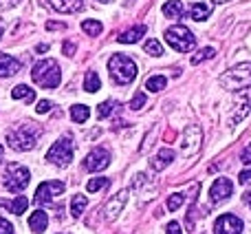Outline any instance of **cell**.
<instances>
[{
    "label": "cell",
    "mask_w": 251,
    "mask_h": 234,
    "mask_svg": "<svg viewBox=\"0 0 251 234\" xmlns=\"http://www.w3.org/2000/svg\"><path fill=\"white\" fill-rule=\"evenodd\" d=\"M40 135H42V126H38L35 121H25V124H18L13 130L7 133V144L13 150H31V148L38 144Z\"/></svg>",
    "instance_id": "obj_1"
},
{
    "label": "cell",
    "mask_w": 251,
    "mask_h": 234,
    "mask_svg": "<svg viewBox=\"0 0 251 234\" xmlns=\"http://www.w3.org/2000/svg\"><path fill=\"white\" fill-rule=\"evenodd\" d=\"M31 78H33V82L42 88H57L62 82L60 64H57L55 60H51V58H47V60L38 62V64L33 66Z\"/></svg>",
    "instance_id": "obj_2"
},
{
    "label": "cell",
    "mask_w": 251,
    "mask_h": 234,
    "mask_svg": "<svg viewBox=\"0 0 251 234\" xmlns=\"http://www.w3.org/2000/svg\"><path fill=\"white\" fill-rule=\"evenodd\" d=\"M108 71H110V78H113L117 84H122V87L130 84L134 78H137V64H134L128 56H124V53H115V56L110 58Z\"/></svg>",
    "instance_id": "obj_3"
},
{
    "label": "cell",
    "mask_w": 251,
    "mask_h": 234,
    "mask_svg": "<svg viewBox=\"0 0 251 234\" xmlns=\"http://www.w3.org/2000/svg\"><path fill=\"white\" fill-rule=\"evenodd\" d=\"M221 84L227 91H240V88H249L251 87V62L238 64L234 69L225 71L221 75Z\"/></svg>",
    "instance_id": "obj_4"
},
{
    "label": "cell",
    "mask_w": 251,
    "mask_h": 234,
    "mask_svg": "<svg viewBox=\"0 0 251 234\" xmlns=\"http://www.w3.org/2000/svg\"><path fill=\"white\" fill-rule=\"evenodd\" d=\"M165 42L178 53H190L192 49L196 47L194 33H192L187 27H181V25L170 27V29L165 31Z\"/></svg>",
    "instance_id": "obj_5"
},
{
    "label": "cell",
    "mask_w": 251,
    "mask_h": 234,
    "mask_svg": "<svg viewBox=\"0 0 251 234\" xmlns=\"http://www.w3.org/2000/svg\"><path fill=\"white\" fill-rule=\"evenodd\" d=\"M31 181V173L29 168L20 164H9L4 170V188L9 192H22Z\"/></svg>",
    "instance_id": "obj_6"
},
{
    "label": "cell",
    "mask_w": 251,
    "mask_h": 234,
    "mask_svg": "<svg viewBox=\"0 0 251 234\" xmlns=\"http://www.w3.org/2000/svg\"><path fill=\"white\" fill-rule=\"evenodd\" d=\"M47 159L51 161L53 166H60V168L69 166V164H71V159H73V144H71V137H62V139H57V142L53 144L51 148H49Z\"/></svg>",
    "instance_id": "obj_7"
},
{
    "label": "cell",
    "mask_w": 251,
    "mask_h": 234,
    "mask_svg": "<svg viewBox=\"0 0 251 234\" xmlns=\"http://www.w3.org/2000/svg\"><path fill=\"white\" fill-rule=\"evenodd\" d=\"M201 142H203V128L199 124H187L185 130H183V152L185 155H194L201 148Z\"/></svg>",
    "instance_id": "obj_8"
},
{
    "label": "cell",
    "mask_w": 251,
    "mask_h": 234,
    "mask_svg": "<svg viewBox=\"0 0 251 234\" xmlns=\"http://www.w3.org/2000/svg\"><path fill=\"white\" fill-rule=\"evenodd\" d=\"M108 164H110V152L106 150V148H93L86 155V159H84V170H88V173H100V170H104Z\"/></svg>",
    "instance_id": "obj_9"
},
{
    "label": "cell",
    "mask_w": 251,
    "mask_h": 234,
    "mask_svg": "<svg viewBox=\"0 0 251 234\" xmlns=\"http://www.w3.org/2000/svg\"><path fill=\"white\" fill-rule=\"evenodd\" d=\"M62 192H64V181H44L35 190V204H51L53 197L62 195Z\"/></svg>",
    "instance_id": "obj_10"
},
{
    "label": "cell",
    "mask_w": 251,
    "mask_h": 234,
    "mask_svg": "<svg viewBox=\"0 0 251 234\" xmlns=\"http://www.w3.org/2000/svg\"><path fill=\"white\" fill-rule=\"evenodd\" d=\"M243 232V221L234 214H223L214 223V234H240Z\"/></svg>",
    "instance_id": "obj_11"
},
{
    "label": "cell",
    "mask_w": 251,
    "mask_h": 234,
    "mask_svg": "<svg viewBox=\"0 0 251 234\" xmlns=\"http://www.w3.org/2000/svg\"><path fill=\"white\" fill-rule=\"evenodd\" d=\"M231 190H234V186H231V181L227 177H221L216 179V181L212 183V188H209V199L214 201V204H221V201H227L231 197Z\"/></svg>",
    "instance_id": "obj_12"
},
{
    "label": "cell",
    "mask_w": 251,
    "mask_h": 234,
    "mask_svg": "<svg viewBox=\"0 0 251 234\" xmlns=\"http://www.w3.org/2000/svg\"><path fill=\"white\" fill-rule=\"evenodd\" d=\"M126 201H128V192H126V190H122L117 197H113V199H110V204L106 205V221H115V219L119 217V212L124 210Z\"/></svg>",
    "instance_id": "obj_13"
},
{
    "label": "cell",
    "mask_w": 251,
    "mask_h": 234,
    "mask_svg": "<svg viewBox=\"0 0 251 234\" xmlns=\"http://www.w3.org/2000/svg\"><path fill=\"white\" fill-rule=\"evenodd\" d=\"M44 2H49L60 13H77L84 7V0H44Z\"/></svg>",
    "instance_id": "obj_14"
},
{
    "label": "cell",
    "mask_w": 251,
    "mask_h": 234,
    "mask_svg": "<svg viewBox=\"0 0 251 234\" xmlns=\"http://www.w3.org/2000/svg\"><path fill=\"white\" fill-rule=\"evenodd\" d=\"M18 71H20V62H18L16 58L0 51V78H11Z\"/></svg>",
    "instance_id": "obj_15"
},
{
    "label": "cell",
    "mask_w": 251,
    "mask_h": 234,
    "mask_svg": "<svg viewBox=\"0 0 251 234\" xmlns=\"http://www.w3.org/2000/svg\"><path fill=\"white\" fill-rule=\"evenodd\" d=\"M172 161H174V150L172 148H163V150H159V155H156L154 159H150V166L154 170H163V168H168Z\"/></svg>",
    "instance_id": "obj_16"
},
{
    "label": "cell",
    "mask_w": 251,
    "mask_h": 234,
    "mask_svg": "<svg viewBox=\"0 0 251 234\" xmlns=\"http://www.w3.org/2000/svg\"><path fill=\"white\" fill-rule=\"evenodd\" d=\"M47 226H49V217H47V212H44V210H35V212L29 217V228H31V232L40 234V232L47 230Z\"/></svg>",
    "instance_id": "obj_17"
},
{
    "label": "cell",
    "mask_w": 251,
    "mask_h": 234,
    "mask_svg": "<svg viewBox=\"0 0 251 234\" xmlns=\"http://www.w3.org/2000/svg\"><path fill=\"white\" fill-rule=\"evenodd\" d=\"M0 205H2V208H7L9 212H13V214H22L26 210V205H29V199H26L25 195L16 197L13 201H2V199H0Z\"/></svg>",
    "instance_id": "obj_18"
},
{
    "label": "cell",
    "mask_w": 251,
    "mask_h": 234,
    "mask_svg": "<svg viewBox=\"0 0 251 234\" xmlns=\"http://www.w3.org/2000/svg\"><path fill=\"white\" fill-rule=\"evenodd\" d=\"M143 33H146V27H143V25H137V27H132V29L124 31V33L119 35L117 40H119L122 44H132V42H139Z\"/></svg>",
    "instance_id": "obj_19"
},
{
    "label": "cell",
    "mask_w": 251,
    "mask_h": 234,
    "mask_svg": "<svg viewBox=\"0 0 251 234\" xmlns=\"http://www.w3.org/2000/svg\"><path fill=\"white\" fill-rule=\"evenodd\" d=\"M187 13H190L192 20L201 22V20H205V18L212 13V7H209V4H205V2H194V4H190Z\"/></svg>",
    "instance_id": "obj_20"
},
{
    "label": "cell",
    "mask_w": 251,
    "mask_h": 234,
    "mask_svg": "<svg viewBox=\"0 0 251 234\" xmlns=\"http://www.w3.org/2000/svg\"><path fill=\"white\" fill-rule=\"evenodd\" d=\"M11 97H13V100L33 102V100H35V91H33V88H29L26 84H18V87L11 91Z\"/></svg>",
    "instance_id": "obj_21"
},
{
    "label": "cell",
    "mask_w": 251,
    "mask_h": 234,
    "mask_svg": "<svg viewBox=\"0 0 251 234\" xmlns=\"http://www.w3.org/2000/svg\"><path fill=\"white\" fill-rule=\"evenodd\" d=\"M165 87H168V78H165V75H152L146 82V88L150 93H159V91H163Z\"/></svg>",
    "instance_id": "obj_22"
},
{
    "label": "cell",
    "mask_w": 251,
    "mask_h": 234,
    "mask_svg": "<svg viewBox=\"0 0 251 234\" xmlns=\"http://www.w3.org/2000/svg\"><path fill=\"white\" fill-rule=\"evenodd\" d=\"M88 115H91V111H88L86 104L71 106V117H73V121H77V124H84V121L88 119Z\"/></svg>",
    "instance_id": "obj_23"
},
{
    "label": "cell",
    "mask_w": 251,
    "mask_h": 234,
    "mask_svg": "<svg viewBox=\"0 0 251 234\" xmlns=\"http://www.w3.org/2000/svg\"><path fill=\"white\" fill-rule=\"evenodd\" d=\"M100 87H101L100 75H97L95 71H88L86 78H84V88H86L88 93H95V91H100Z\"/></svg>",
    "instance_id": "obj_24"
},
{
    "label": "cell",
    "mask_w": 251,
    "mask_h": 234,
    "mask_svg": "<svg viewBox=\"0 0 251 234\" xmlns=\"http://www.w3.org/2000/svg\"><path fill=\"white\" fill-rule=\"evenodd\" d=\"M163 13L168 18H178L183 13V4L181 0H168V2L163 4Z\"/></svg>",
    "instance_id": "obj_25"
},
{
    "label": "cell",
    "mask_w": 251,
    "mask_h": 234,
    "mask_svg": "<svg viewBox=\"0 0 251 234\" xmlns=\"http://www.w3.org/2000/svg\"><path fill=\"white\" fill-rule=\"evenodd\" d=\"M88 205V199L84 195H75L73 197V204H71V212H73V217H82V212L86 210Z\"/></svg>",
    "instance_id": "obj_26"
},
{
    "label": "cell",
    "mask_w": 251,
    "mask_h": 234,
    "mask_svg": "<svg viewBox=\"0 0 251 234\" xmlns=\"http://www.w3.org/2000/svg\"><path fill=\"white\" fill-rule=\"evenodd\" d=\"M82 31L88 35H100L101 31H104V27H101L100 20H84L82 22Z\"/></svg>",
    "instance_id": "obj_27"
},
{
    "label": "cell",
    "mask_w": 251,
    "mask_h": 234,
    "mask_svg": "<svg viewBox=\"0 0 251 234\" xmlns=\"http://www.w3.org/2000/svg\"><path fill=\"white\" fill-rule=\"evenodd\" d=\"M214 56H216V49L205 47V49H201V51L196 53V56H192V64H199L201 60H205V58H207V60H212Z\"/></svg>",
    "instance_id": "obj_28"
},
{
    "label": "cell",
    "mask_w": 251,
    "mask_h": 234,
    "mask_svg": "<svg viewBox=\"0 0 251 234\" xmlns=\"http://www.w3.org/2000/svg\"><path fill=\"white\" fill-rule=\"evenodd\" d=\"M108 186V179L106 177H93L91 181L86 183V190L88 192H97V190H101V188H106Z\"/></svg>",
    "instance_id": "obj_29"
},
{
    "label": "cell",
    "mask_w": 251,
    "mask_h": 234,
    "mask_svg": "<svg viewBox=\"0 0 251 234\" xmlns=\"http://www.w3.org/2000/svg\"><path fill=\"white\" fill-rule=\"evenodd\" d=\"M143 49H146V53L148 56H154V58H159L161 53H163V49H161V44H159V40H148L146 44H143Z\"/></svg>",
    "instance_id": "obj_30"
},
{
    "label": "cell",
    "mask_w": 251,
    "mask_h": 234,
    "mask_svg": "<svg viewBox=\"0 0 251 234\" xmlns=\"http://www.w3.org/2000/svg\"><path fill=\"white\" fill-rule=\"evenodd\" d=\"M113 109H115V104H113L110 100H106L104 104L97 106V119H106V117L113 113Z\"/></svg>",
    "instance_id": "obj_31"
},
{
    "label": "cell",
    "mask_w": 251,
    "mask_h": 234,
    "mask_svg": "<svg viewBox=\"0 0 251 234\" xmlns=\"http://www.w3.org/2000/svg\"><path fill=\"white\" fill-rule=\"evenodd\" d=\"M183 201H185V197H183L181 192H176V195H172V197H170V199H168V210H170V212H174V210H178V208H181V205H183Z\"/></svg>",
    "instance_id": "obj_32"
},
{
    "label": "cell",
    "mask_w": 251,
    "mask_h": 234,
    "mask_svg": "<svg viewBox=\"0 0 251 234\" xmlns=\"http://www.w3.org/2000/svg\"><path fill=\"white\" fill-rule=\"evenodd\" d=\"M146 106V95H143L141 91H137L132 95V100H130V109L132 111H139V109H143Z\"/></svg>",
    "instance_id": "obj_33"
},
{
    "label": "cell",
    "mask_w": 251,
    "mask_h": 234,
    "mask_svg": "<svg viewBox=\"0 0 251 234\" xmlns=\"http://www.w3.org/2000/svg\"><path fill=\"white\" fill-rule=\"evenodd\" d=\"M247 113H249V100H247V97H245V102H243V109H238V111H236L234 119H231V126H236V124H238V119H243V117L247 115Z\"/></svg>",
    "instance_id": "obj_34"
},
{
    "label": "cell",
    "mask_w": 251,
    "mask_h": 234,
    "mask_svg": "<svg viewBox=\"0 0 251 234\" xmlns=\"http://www.w3.org/2000/svg\"><path fill=\"white\" fill-rule=\"evenodd\" d=\"M51 106H53V102L42 100V102H38V106H35V111H38V113L42 115V113H49V111H51Z\"/></svg>",
    "instance_id": "obj_35"
},
{
    "label": "cell",
    "mask_w": 251,
    "mask_h": 234,
    "mask_svg": "<svg viewBox=\"0 0 251 234\" xmlns=\"http://www.w3.org/2000/svg\"><path fill=\"white\" fill-rule=\"evenodd\" d=\"M240 161H243L245 166H251V144L245 148L243 152H240Z\"/></svg>",
    "instance_id": "obj_36"
},
{
    "label": "cell",
    "mask_w": 251,
    "mask_h": 234,
    "mask_svg": "<svg viewBox=\"0 0 251 234\" xmlns=\"http://www.w3.org/2000/svg\"><path fill=\"white\" fill-rule=\"evenodd\" d=\"M0 234H13V226L7 219H0Z\"/></svg>",
    "instance_id": "obj_37"
},
{
    "label": "cell",
    "mask_w": 251,
    "mask_h": 234,
    "mask_svg": "<svg viewBox=\"0 0 251 234\" xmlns=\"http://www.w3.org/2000/svg\"><path fill=\"white\" fill-rule=\"evenodd\" d=\"M168 234H183V232H181V226H178L176 221H172V223L168 226Z\"/></svg>",
    "instance_id": "obj_38"
},
{
    "label": "cell",
    "mask_w": 251,
    "mask_h": 234,
    "mask_svg": "<svg viewBox=\"0 0 251 234\" xmlns=\"http://www.w3.org/2000/svg\"><path fill=\"white\" fill-rule=\"evenodd\" d=\"M18 2H20V0H0V9H11V7H16Z\"/></svg>",
    "instance_id": "obj_39"
},
{
    "label": "cell",
    "mask_w": 251,
    "mask_h": 234,
    "mask_svg": "<svg viewBox=\"0 0 251 234\" xmlns=\"http://www.w3.org/2000/svg\"><path fill=\"white\" fill-rule=\"evenodd\" d=\"M62 51H64L66 56H73V51H75V44H73V42H64V44H62Z\"/></svg>",
    "instance_id": "obj_40"
},
{
    "label": "cell",
    "mask_w": 251,
    "mask_h": 234,
    "mask_svg": "<svg viewBox=\"0 0 251 234\" xmlns=\"http://www.w3.org/2000/svg\"><path fill=\"white\" fill-rule=\"evenodd\" d=\"M240 183H249L251 181V170H245V173H240Z\"/></svg>",
    "instance_id": "obj_41"
},
{
    "label": "cell",
    "mask_w": 251,
    "mask_h": 234,
    "mask_svg": "<svg viewBox=\"0 0 251 234\" xmlns=\"http://www.w3.org/2000/svg\"><path fill=\"white\" fill-rule=\"evenodd\" d=\"M47 29H64V22H47Z\"/></svg>",
    "instance_id": "obj_42"
},
{
    "label": "cell",
    "mask_w": 251,
    "mask_h": 234,
    "mask_svg": "<svg viewBox=\"0 0 251 234\" xmlns=\"http://www.w3.org/2000/svg\"><path fill=\"white\" fill-rule=\"evenodd\" d=\"M38 53H44V51H49V44H38V49H35Z\"/></svg>",
    "instance_id": "obj_43"
},
{
    "label": "cell",
    "mask_w": 251,
    "mask_h": 234,
    "mask_svg": "<svg viewBox=\"0 0 251 234\" xmlns=\"http://www.w3.org/2000/svg\"><path fill=\"white\" fill-rule=\"evenodd\" d=\"M243 199H245V204H247V205H249V208H251V190H249V192H247V195H245V197H243Z\"/></svg>",
    "instance_id": "obj_44"
},
{
    "label": "cell",
    "mask_w": 251,
    "mask_h": 234,
    "mask_svg": "<svg viewBox=\"0 0 251 234\" xmlns=\"http://www.w3.org/2000/svg\"><path fill=\"white\" fill-rule=\"evenodd\" d=\"M2 33H4V25L0 22V38H2Z\"/></svg>",
    "instance_id": "obj_45"
},
{
    "label": "cell",
    "mask_w": 251,
    "mask_h": 234,
    "mask_svg": "<svg viewBox=\"0 0 251 234\" xmlns=\"http://www.w3.org/2000/svg\"><path fill=\"white\" fill-rule=\"evenodd\" d=\"M216 4H223V2H229V0H214Z\"/></svg>",
    "instance_id": "obj_46"
},
{
    "label": "cell",
    "mask_w": 251,
    "mask_h": 234,
    "mask_svg": "<svg viewBox=\"0 0 251 234\" xmlns=\"http://www.w3.org/2000/svg\"><path fill=\"white\" fill-rule=\"evenodd\" d=\"M2 152H4V148H2V146H0V161H2Z\"/></svg>",
    "instance_id": "obj_47"
},
{
    "label": "cell",
    "mask_w": 251,
    "mask_h": 234,
    "mask_svg": "<svg viewBox=\"0 0 251 234\" xmlns=\"http://www.w3.org/2000/svg\"><path fill=\"white\" fill-rule=\"evenodd\" d=\"M101 2H110V0H101Z\"/></svg>",
    "instance_id": "obj_48"
}]
</instances>
